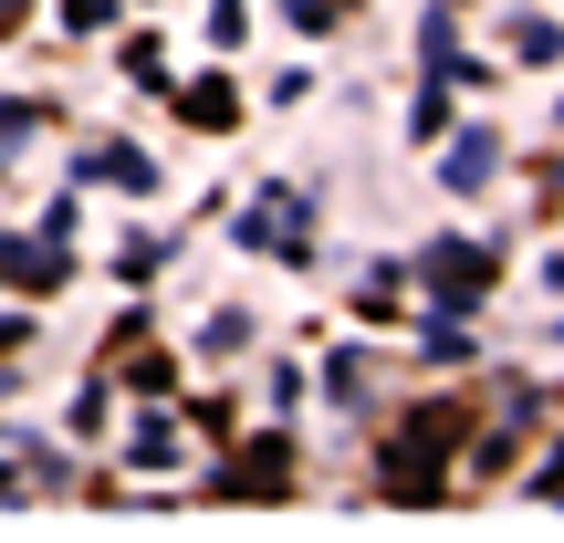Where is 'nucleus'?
<instances>
[{
	"label": "nucleus",
	"instance_id": "obj_1",
	"mask_svg": "<svg viewBox=\"0 0 564 543\" xmlns=\"http://www.w3.org/2000/svg\"><path fill=\"white\" fill-rule=\"evenodd\" d=\"M303 230H314V220H303L293 188H262V199L241 209V251H272V262H303V251H314Z\"/></svg>",
	"mask_w": 564,
	"mask_h": 543
},
{
	"label": "nucleus",
	"instance_id": "obj_2",
	"mask_svg": "<svg viewBox=\"0 0 564 543\" xmlns=\"http://www.w3.org/2000/svg\"><path fill=\"white\" fill-rule=\"evenodd\" d=\"M282 481H293V449H282V439H251L241 460H230L220 481H209V502H272Z\"/></svg>",
	"mask_w": 564,
	"mask_h": 543
},
{
	"label": "nucleus",
	"instance_id": "obj_3",
	"mask_svg": "<svg viewBox=\"0 0 564 543\" xmlns=\"http://www.w3.org/2000/svg\"><path fill=\"white\" fill-rule=\"evenodd\" d=\"M429 282H440V303H449V314H470V303H481L491 293V262H481V251H429Z\"/></svg>",
	"mask_w": 564,
	"mask_h": 543
},
{
	"label": "nucleus",
	"instance_id": "obj_4",
	"mask_svg": "<svg viewBox=\"0 0 564 543\" xmlns=\"http://www.w3.org/2000/svg\"><path fill=\"white\" fill-rule=\"evenodd\" d=\"M84 178H116L126 199H147V188H158V167H147V146H95V158H84Z\"/></svg>",
	"mask_w": 564,
	"mask_h": 543
},
{
	"label": "nucleus",
	"instance_id": "obj_5",
	"mask_svg": "<svg viewBox=\"0 0 564 543\" xmlns=\"http://www.w3.org/2000/svg\"><path fill=\"white\" fill-rule=\"evenodd\" d=\"M440 178L460 188V199H470V188H491V137H481V126H470V137H460V146L440 158Z\"/></svg>",
	"mask_w": 564,
	"mask_h": 543
},
{
	"label": "nucleus",
	"instance_id": "obj_6",
	"mask_svg": "<svg viewBox=\"0 0 564 543\" xmlns=\"http://www.w3.org/2000/svg\"><path fill=\"white\" fill-rule=\"evenodd\" d=\"M188 126H209V137H220V126H241V95H230V84H188Z\"/></svg>",
	"mask_w": 564,
	"mask_h": 543
},
{
	"label": "nucleus",
	"instance_id": "obj_7",
	"mask_svg": "<svg viewBox=\"0 0 564 543\" xmlns=\"http://www.w3.org/2000/svg\"><path fill=\"white\" fill-rule=\"evenodd\" d=\"M512 53H523V63H554L564 32H554V21H523V32H512Z\"/></svg>",
	"mask_w": 564,
	"mask_h": 543
},
{
	"label": "nucleus",
	"instance_id": "obj_8",
	"mask_svg": "<svg viewBox=\"0 0 564 543\" xmlns=\"http://www.w3.org/2000/svg\"><path fill=\"white\" fill-rule=\"evenodd\" d=\"M324 398H366V356H335V366H324Z\"/></svg>",
	"mask_w": 564,
	"mask_h": 543
},
{
	"label": "nucleus",
	"instance_id": "obj_9",
	"mask_svg": "<svg viewBox=\"0 0 564 543\" xmlns=\"http://www.w3.org/2000/svg\"><path fill=\"white\" fill-rule=\"evenodd\" d=\"M32 137V105H0V167H11V146Z\"/></svg>",
	"mask_w": 564,
	"mask_h": 543
},
{
	"label": "nucleus",
	"instance_id": "obj_10",
	"mask_svg": "<svg viewBox=\"0 0 564 543\" xmlns=\"http://www.w3.org/2000/svg\"><path fill=\"white\" fill-rule=\"evenodd\" d=\"M105 11H116V0H63V21H74V32H95Z\"/></svg>",
	"mask_w": 564,
	"mask_h": 543
},
{
	"label": "nucleus",
	"instance_id": "obj_11",
	"mask_svg": "<svg viewBox=\"0 0 564 543\" xmlns=\"http://www.w3.org/2000/svg\"><path fill=\"white\" fill-rule=\"evenodd\" d=\"M0 502H11V470H0Z\"/></svg>",
	"mask_w": 564,
	"mask_h": 543
}]
</instances>
